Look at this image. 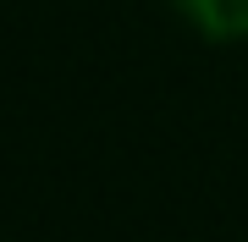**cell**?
Segmentation results:
<instances>
[{"label":"cell","mask_w":248,"mask_h":242,"mask_svg":"<svg viewBox=\"0 0 248 242\" xmlns=\"http://www.w3.org/2000/svg\"><path fill=\"white\" fill-rule=\"evenodd\" d=\"M204 44H248V0H166Z\"/></svg>","instance_id":"1"}]
</instances>
